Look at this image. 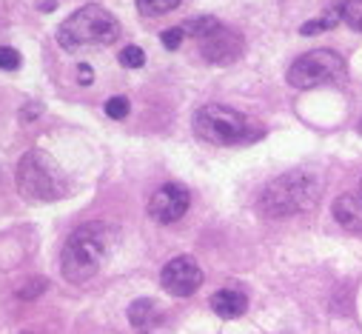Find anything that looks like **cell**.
Instances as JSON below:
<instances>
[{
    "label": "cell",
    "mask_w": 362,
    "mask_h": 334,
    "mask_svg": "<svg viewBox=\"0 0 362 334\" xmlns=\"http://www.w3.org/2000/svg\"><path fill=\"white\" fill-rule=\"evenodd\" d=\"M115 246V229L109 223H83L77 226L66 246H63V255H60V272L69 283H86L92 280L100 266L106 263L109 252Z\"/></svg>",
    "instance_id": "obj_1"
},
{
    "label": "cell",
    "mask_w": 362,
    "mask_h": 334,
    "mask_svg": "<svg viewBox=\"0 0 362 334\" xmlns=\"http://www.w3.org/2000/svg\"><path fill=\"white\" fill-rule=\"evenodd\" d=\"M320 200V180L311 172H286L274 178L259 195V212L265 217H291L314 209Z\"/></svg>",
    "instance_id": "obj_2"
},
{
    "label": "cell",
    "mask_w": 362,
    "mask_h": 334,
    "mask_svg": "<svg viewBox=\"0 0 362 334\" xmlns=\"http://www.w3.org/2000/svg\"><path fill=\"white\" fill-rule=\"evenodd\" d=\"M15 183L21 195L35 203H54L69 195V178L63 175L60 163L43 149H32L21 157L15 169Z\"/></svg>",
    "instance_id": "obj_3"
},
{
    "label": "cell",
    "mask_w": 362,
    "mask_h": 334,
    "mask_svg": "<svg viewBox=\"0 0 362 334\" xmlns=\"http://www.w3.org/2000/svg\"><path fill=\"white\" fill-rule=\"evenodd\" d=\"M120 38V23L117 18L98 6V4H88L77 12H71L60 29H57V43L66 52H80V49H95V46H109Z\"/></svg>",
    "instance_id": "obj_4"
},
{
    "label": "cell",
    "mask_w": 362,
    "mask_h": 334,
    "mask_svg": "<svg viewBox=\"0 0 362 334\" xmlns=\"http://www.w3.org/2000/svg\"><path fill=\"white\" fill-rule=\"evenodd\" d=\"M194 134L211 146H245L259 140L262 129L254 126L251 117H245L231 106L209 103L194 115Z\"/></svg>",
    "instance_id": "obj_5"
},
{
    "label": "cell",
    "mask_w": 362,
    "mask_h": 334,
    "mask_svg": "<svg viewBox=\"0 0 362 334\" xmlns=\"http://www.w3.org/2000/svg\"><path fill=\"white\" fill-rule=\"evenodd\" d=\"M345 77V60L334 49H314L288 66V83L294 89H314L322 83H337Z\"/></svg>",
    "instance_id": "obj_6"
},
{
    "label": "cell",
    "mask_w": 362,
    "mask_h": 334,
    "mask_svg": "<svg viewBox=\"0 0 362 334\" xmlns=\"http://www.w3.org/2000/svg\"><path fill=\"white\" fill-rule=\"evenodd\" d=\"M197 43H200L203 57H206L209 63H217V66H228V63H234V60L245 52L243 35L234 32V29H228V26H223L217 18H214V23L197 38Z\"/></svg>",
    "instance_id": "obj_7"
},
{
    "label": "cell",
    "mask_w": 362,
    "mask_h": 334,
    "mask_svg": "<svg viewBox=\"0 0 362 334\" xmlns=\"http://www.w3.org/2000/svg\"><path fill=\"white\" fill-rule=\"evenodd\" d=\"M160 283L174 297H189L203 286V269H200V263L194 258L180 255V258H174V260H168L163 266Z\"/></svg>",
    "instance_id": "obj_8"
},
{
    "label": "cell",
    "mask_w": 362,
    "mask_h": 334,
    "mask_svg": "<svg viewBox=\"0 0 362 334\" xmlns=\"http://www.w3.org/2000/svg\"><path fill=\"white\" fill-rule=\"evenodd\" d=\"M189 206H192V195H189L186 186L165 183V186H160V189L151 195V200H148V214H151V220L168 226V223H177L180 217H183V214L189 212Z\"/></svg>",
    "instance_id": "obj_9"
},
{
    "label": "cell",
    "mask_w": 362,
    "mask_h": 334,
    "mask_svg": "<svg viewBox=\"0 0 362 334\" xmlns=\"http://www.w3.org/2000/svg\"><path fill=\"white\" fill-rule=\"evenodd\" d=\"M129 323H132L140 334H160V331L165 328L163 311H160L157 303L148 300V297H140V300H134V303L129 306Z\"/></svg>",
    "instance_id": "obj_10"
},
{
    "label": "cell",
    "mask_w": 362,
    "mask_h": 334,
    "mask_svg": "<svg viewBox=\"0 0 362 334\" xmlns=\"http://www.w3.org/2000/svg\"><path fill=\"white\" fill-rule=\"evenodd\" d=\"M334 220L354 234H362V195H339L331 206Z\"/></svg>",
    "instance_id": "obj_11"
},
{
    "label": "cell",
    "mask_w": 362,
    "mask_h": 334,
    "mask_svg": "<svg viewBox=\"0 0 362 334\" xmlns=\"http://www.w3.org/2000/svg\"><path fill=\"white\" fill-rule=\"evenodd\" d=\"M209 303H211L214 314L223 317V320H234V317L245 314V309H248V297L237 289H220V292L211 294Z\"/></svg>",
    "instance_id": "obj_12"
},
{
    "label": "cell",
    "mask_w": 362,
    "mask_h": 334,
    "mask_svg": "<svg viewBox=\"0 0 362 334\" xmlns=\"http://www.w3.org/2000/svg\"><path fill=\"white\" fill-rule=\"evenodd\" d=\"M342 21V4H334V6H328L317 21H308V23H303V35H317V32H322V29H331V26H337Z\"/></svg>",
    "instance_id": "obj_13"
},
{
    "label": "cell",
    "mask_w": 362,
    "mask_h": 334,
    "mask_svg": "<svg viewBox=\"0 0 362 334\" xmlns=\"http://www.w3.org/2000/svg\"><path fill=\"white\" fill-rule=\"evenodd\" d=\"M180 6V0H137V9L146 18H157V15H168Z\"/></svg>",
    "instance_id": "obj_14"
},
{
    "label": "cell",
    "mask_w": 362,
    "mask_h": 334,
    "mask_svg": "<svg viewBox=\"0 0 362 334\" xmlns=\"http://www.w3.org/2000/svg\"><path fill=\"white\" fill-rule=\"evenodd\" d=\"M342 23L362 32V0L359 4H342Z\"/></svg>",
    "instance_id": "obj_15"
},
{
    "label": "cell",
    "mask_w": 362,
    "mask_h": 334,
    "mask_svg": "<svg viewBox=\"0 0 362 334\" xmlns=\"http://www.w3.org/2000/svg\"><path fill=\"white\" fill-rule=\"evenodd\" d=\"M21 63H23V57H21L18 49H12V46H0V69H4V71H18Z\"/></svg>",
    "instance_id": "obj_16"
},
{
    "label": "cell",
    "mask_w": 362,
    "mask_h": 334,
    "mask_svg": "<svg viewBox=\"0 0 362 334\" xmlns=\"http://www.w3.org/2000/svg\"><path fill=\"white\" fill-rule=\"evenodd\" d=\"M120 63H123L126 69H140V66L146 63V52H143L140 46H126V49L120 52Z\"/></svg>",
    "instance_id": "obj_17"
},
{
    "label": "cell",
    "mask_w": 362,
    "mask_h": 334,
    "mask_svg": "<svg viewBox=\"0 0 362 334\" xmlns=\"http://www.w3.org/2000/svg\"><path fill=\"white\" fill-rule=\"evenodd\" d=\"M106 115H109L112 120H123V117L129 115V100H126L123 95L109 98V100H106Z\"/></svg>",
    "instance_id": "obj_18"
},
{
    "label": "cell",
    "mask_w": 362,
    "mask_h": 334,
    "mask_svg": "<svg viewBox=\"0 0 362 334\" xmlns=\"http://www.w3.org/2000/svg\"><path fill=\"white\" fill-rule=\"evenodd\" d=\"M183 38H186V32H183V26H171V29H165V32L160 35V40H163V46H165L168 52H174V49H180V43H183Z\"/></svg>",
    "instance_id": "obj_19"
},
{
    "label": "cell",
    "mask_w": 362,
    "mask_h": 334,
    "mask_svg": "<svg viewBox=\"0 0 362 334\" xmlns=\"http://www.w3.org/2000/svg\"><path fill=\"white\" fill-rule=\"evenodd\" d=\"M43 289H46V280H43V277H35V280H32V286H29V289H21L18 294L29 300V297H37V294H40Z\"/></svg>",
    "instance_id": "obj_20"
},
{
    "label": "cell",
    "mask_w": 362,
    "mask_h": 334,
    "mask_svg": "<svg viewBox=\"0 0 362 334\" xmlns=\"http://www.w3.org/2000/svg\"><path fill=\"white\" fill-rule=\"evenodd\" d=\"M77 80L83 83V86H88V83L95 80V71H92V66H86V63H80L77 66Z\"/></svg>",
    "instance_id": "obj_21"
},
{
    "label": "cell",
    "mask_w": 362,
    "mask_h": 334,
    "mask_svg": "<svg viewBox=\"0 0 362 334\" xmlns=\"http://www.w3.org/2000/svg\"><path fill=\"white\" fill-rule=\"evenodd\" d=\"M54 6H57V4H40L43 12H54Z\"/></svg>",
    "instance_id": "obj_22"
},
{
    "label": "cell",
    "mask_w": 362,
    "mask_h": 334,
    "mask_svg": "<svg viewBox=\"0 0 362 334\" xmlns=\"http://www.w3.org/2000/svg\"><path fill=\"white\" fill-rule=\"evenodd\" d=\"M21 334H32V331H21Z\"/></svg>",
    "instance_id": "obj_23"
},
{
    "label": "cell",
    "mask_w": 362,
    "mask_h": 334,
    "mask_svg": "<svg viewBox=\"0 0 362 334\" xmlns=\"http://www.w3.org/2000/svg\"><path fill=\"white\" fill-rule=\"evenodd\" d=\"M359 132H362V123H359Z\"/></svg>",
    "instance_id": "obj_24"
}]
</instances>
